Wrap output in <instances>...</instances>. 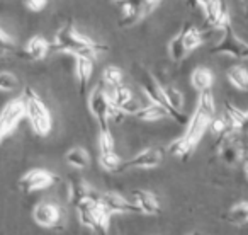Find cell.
Returning <instances> with one entry per match:
<instances>
[{
    "mask_svg": "<svg viewBox=\"0 0 248 235\" xmlns=\"http://www.w3.org/2000/svg\"><path fill=\"white\" fill-rule=\"evenodd\" d=\"M214 116H216L214 97L211 90H204V92L199 94V101H197L192 118L187 121L186 133L170 143L169 153L179 157V159H187L194 152V149L199 145L201 138L204 136L206 130L209 128V123Z\"/></svg>",
    "mask_w": 248,
    "mask_h": 235,
    "instance_id": "cell-1",
    "label": "cell"
},
{
    "mask_svg": "<svg viewBox=\"0 0 248 235\" xmlns=\"http://www.w3.org/2000/svg\"><path fill=\"white\" fill-rule=\"evenodd\" d=\"M51 48L58 50V51L68 53L73 58L75 56H87V58L95 60L97 56L104 55L107 51V46L102 43L93 41L92 38L78 33L72 24H66L56 33L55 43L51 45Z\"/></svg>",
    "mask_w": 248,
    "mask_h": 235,
    "instance_id": "cell-2",
    "label": "cell"
},
{
    "mask_svg": "<svg viewBox=\"0 0 248 235\" xmlns=\"http://www.w3.org/2000/svg\"><path fill=\"white\" fill-rule=\"evenodd\" d=\"M24 107H26V118L31 123L32 130L36 132V135L46 136L49 135L53 126L51 113L46 107V104L43 102V99L31 89V87H26L24 90Z\"/></svg>",
    "mask_w": 248,
    "mask_h": 235,
    "instance_id": "cell-3",
    "label": "cell"
},
{
    "mask_svg": "<svg viewBox=\"0 0 248 235\" xmlns=\"http://www.w3.org/2000/svg\"><path fill=\"white\" fill-rule=\"evenodd\" d=\"M136 77H138V82H140V87H141L143 94L148 97L150 102L163 107V109L169 113V116L172 118V119H175L177 123H180V125H187V121H189L187 116L184 113H175V111L169 106V102L165 101V96H163L162 84H160L158 80H156L155 77L148 72V70H145L143 67H140Z\"/></svg>",
    "mask_w": 248,
    "mask_h": 235,
    "instance_id": "cell-4",
    "label": "cell"
},
{
    "mask_svg": "<svg viewBox=\"0 0 248 235\" xmlns=\"http://www.w3.org/2000/svg\"><path fill=\"white\" fill-rule=\"evenodd\" d=\"M77 211H78V220L83 227L93 230L97 235L109 234L112 215L99 201H83V203L77 204Z\"/></svg>",
    "mask_w": 248,
    "mask_h": 235,
    "instance_id": "cell-5",
    "label": "cell"
},
{
    "mask_svg": "<svg viewBox=\"0 0 248 235\" xmlns=\"http://www.w3.org/2000/svg\"><path fill=\"white\" fill-rule=\"evenodd\" d=\"M24 116H26V107L22 97L5 104V107L0 113V142L17 128V125L22 121Z\"/></svg>",
    "mask_w": 248,
    "mask_h": 235,
    "instance_id": "cell-6",
    "label": "cell"
},
{
    "mask_svg": "<svg viewBox=\"0 0 248 235\" xmlns=\"http://www.w3.org/2000/svg\"><path fill=\"white\" fill-rule=\"evenodd\" d=\"M89 109L92 116L97 119L100 130H109L110 121V102L107 97L106 89L100 85L93 87L92 92L89 94Z\"/></svg>",
    "mask_w": 248,
    "mask_h": 235,
    "instance_id": "cell-7",
    "label": "cell"
},
{
    "mask_svg": "<svg viewBox=\"0 0 248 235\" xmlns=\"http://www.w3.org/2000/svg\"><path fill=\"white\" fill-rule=\"evenodd\" d=\"M216 147H217V152H219L221 160L226 166L233 167L245 160V149L240 140L236 138V132L230 133V135L223 136V138H217Z\"/></svg>",
    "mask_w": 248,
    "mask_h": 235,
    "instance_id": "cell-8",
    "label": "cell"
},
{
    "mask_svg": "<svg viewBox=\"0 0 248 235\" xmlns=\"http://www.w3.org/2000/svg\"><path fill=\"white\" fill-rule=\"evenodd\" d=\"M202 11L207 24L214 29H221L226 22H230V12L223 0H192Z\"/></svg>",
    "mask_w": 248,
    "mask_h": 235,
    "instance_id": "cell-9",
    "label": "cell"
},
{
    "mask_svg": "<svg viewBox=\"0 0 248 235\" xmlns=\"http://www.w3.org/2000/svg\"><path fill=\"white\" fill-rule=\"evenodd\" d=\"M223 31V38L217 45L213 46L211 51L213 53H217V55H226V56H231V58H238L241 60V53H243V48L247 43H243L233 31V26H231V21L226 22V24L221 28Z\"/></svg>",
    "mask_w": 248,
    "mask_h": 235,
    "instance_id": "cell-10",
    "label": "cell"
},
{
    "mask_svg": "<svg viewBox=\"0 0 248 235\" xmlns=\"http://www.w3.org/2000/svg\"><path fill=\"white\" fill-rule=\"evenodd\" d=\"M163 157H165V150L162 147H150L145 149L143 152L136 153L133 159L126 160L121 166V170H128V169H155L160 164L163 162Z\"/></svg>",
    "mask_w": 248,
    "mask_h": 235,
    "instance_id": "cell-11",
    "label": "cell"
},
{
    "mask_svg": "<svg viewBox=\"0 0 248 235\" xmlns=\"http://www.w3.org/2000/svg\"><path fill=\"white\" fill-rule=\"evenodd\" d=\"M56 176L49 170L45 169H32L29 172H26L19 181V187L24 193H34V191H41L46 187L53 186L56 183Z\"/></svg>",
    "mask_w": 248,
    "mask_h": 235,
    "instance_id": "cell-12",
    "label": "cell"
},
{
    "mask_svg": "<svg viewBox=\"0 0 248 235\" xmlns=\"http://www.w3.org/2000/svg\"><path fill=\"white\" fill-rule=\"evenodd\" d=\"M106 92H107V97H109V102L112 104L116 109H119L123 114H133V116H135L136 111L141 107L135 101L131 90L126 85H123V84L117 87H110Z\"/></svg>",
    "mask_w": 248,
    "mask_h": 235,
    "instance_id": "cell-13",
    "label": "cell"
},
{
    "mask_svg": "<svg viewBox=\"0 0 248 235\" xmlns=\"http://www.w3.org/2000/svg\"><path fill=\"white\" fill-rule=\"evenodd\" d=\"M99 203L109 211L110 215L119 213H140L138 206L133 201H128L117 193H100Z\"/></svg>",
    "mask_w": 248,
    "mask_h": 235,
    "instance_id": "cell-14",
    "label": "cell"
},
{
    "mask_svg": "<svg viewBox=\"0 0 248 235\" xmlns=\"http://www.w3.org/2000/svg\"><path fill=\"white\" fill-rule=\"evenodd\" d=\"M143 16H146L143 0H126L121 4L119 26L121 28H131L140 19H143Z\"/></svg>",
    "mask_w": 248,
    "mask_h": 235,
    "instance_id": "cell-15",
    "label": "cell"
},
{
    "mask_svg": "<svg viewBox=\"0 0 248 235\" xmlns=\"http://www.w3.org/2000/svg\"><path fill=\"white\" fill-rule=\"evenodd\" d=\"M34 221L41 227H56L62 218V211L53 203H39L32 211Z\"/></svg>",
    "mask_w": 248,
    "mask_h": 235,
    "instance_id": "cell-16",
    "label": "cell"
},
{
    "mask_svg": "<svg viewBox=\"0 0 248 235\" xmlns=\"http://www.w3.org/2000/svg\"><path fill=\"white\" fill-rule=\"evenodd\" d=\"M133 203L138 206L140 213L145 215H158L160 213V203L156 200V196H153L152 193L143 189H136L131 193Z\"/></svg>",
    "mask_w": 248,
    "mask_h": 235,
    "instance_id": "cell-17",
    "label": "cell"
},
{
    "mask_svg": "<svg viewBox=\"0 0 248 235\" xmlns=\"http://www.w3.org/2000/svg\"><path fill=\"white\" fill-rule=\"evenodd\" d=\"M99 196L100 193H97L95 189L87 186L83 181L75 179L70 183V200H72V203L75 206L83 203V201H99Z\"/></svg>",
    "mask_w": 248,
    "mask_h": 235,
    "instance_id": "cell-18",
    "label": "cell"
},
{
    "mask_svg": "<svg viewBox=\"0 0 248 235\" xmlns=\"http://www.w3.org/2000/svg\"><path fill=\"white\" fill-rule=\"evenodd\" d=\"M51 50V45L46 41L43 36H32L28 43H26L24 53L29 60H43Z\"/></svg>",
    "mask_w": 248,
    "mask_h": 235,
    "instance_id": "cell-19",
    "label": "cell"
},
{
    "mask_svg": "<svg viewBox=\"0 0 248 235\" xmlns=\"http://www.w3.org/2000/svg\"><path fill=\"white\" fill-rule=\"evenodd\" d=\"M93 62H95V60L87 58V56H75V73H77V79H78L80 90H82V92L85 90L87 84H89L90 77H92Z\"/></svg>",
    "mask_w": 248,
    "mask_h": 235,
    "instance_id": "cell-20",
    "label": "cell"
},
{
    "mask_svg": "<svg viewBox=\"0 0 248 235\" xmlns=\"http://www.w3.org/2000/svg\"><path fill=\"white\" fill-rule=\"evenodd\" d=\"M214 82V75L209 68L206 67H197L194 68V72L190 73V84L196 90L204 92V90H211V85Z\"/></svg>",
    "mask_w": 248,
    "mask_h": 235,
    "instance_id": "cell-21",
    "label": "cell"
},
{
    "mask_svg": "<svg viewBox=\"0 0 248 235\" xmlns=\"http://www.w3.org/2000/svg\"><path fill=\"white\" fill-rule=\"evenodd\" d=\"M180 33H182V43H184V46H186L187 53L194 51V50H197L199 46H202L204 36H202V33L196 28V26L187 24Z\"/></svg>",
    "mask_w": 248,
    "mask_h": 235,
    "instance_id": "cell-22",
    "label": "cell"
},
{
    "mask_svg": "<svg viewBox=\"0 0 248 235\" xmlns=\"http://www.w3.org/2000/svg\"><path fill=\"white\" fill-rule=\"evenodd\" d=\"M65 160L68 166L75 167V169H87L90 166V155L87 153V150H83L82 147H73L65 153Z\"/></svg>",
    "mask_w": 248,
    "mask_h": 235,
    "instance_id": "cell-23",
    "label": "cell"
},
{
    "mask_svg": "<svg viewBox=\"0 0 248 235\" xmlns=\"http://www.w3.org/2000/svg\"><path fill=\"white\" fill-rule=\"evenodd\" d=\"M135 118H138V119H141V121H158V119L170 118V116H169V113L163 109V107L150 102L148 106L140 107V109L135 113Z\"/></svg>",
    "mask_w": 248,
    "mask_h": 235,
    "instance_id": "cell-24",
    "label": "cell"
},
{
    "mask_svg": "<svg viewBox=\"0 0 248 235\" xmlns=\"http://www.w3.org/2000/svg\"><path fill=\"white\" fill-rule=\"evenodd\" d=\"M226 77L233 87L238 90H248V70L241 65H234L228 68Z\"/></svg>",
    "mask_w": 248,
    "mask_h": 235,
    "instance_id": "cell-25",
    "label": "cell"
},
{
    "mask_svg": "<svg viewBox=\"0 0 248 235\" xmlns=\"http://www.w3.org/2000/svg\"><path fill=\"white\" fill-rule=\"evenodd\" d=\"M224 118L228 119L231 128L236 133H240L241 125H243L245 118H247V111H241L240 107L233 106L231 102H226L224 104Z\"/></svg>",
    "mask_w": 248,
    "mask_h": 235,
    "instance_id": "cell-26",
    "label": "cell"
},
{
    "mask_svg": "<svg viewBox=\"0 0 248 235\" xmlns=\"http://www.w3.org/2000/svg\"><path fill=\"white\" fill-rule=\"evenodd\" d=\"M163 96H165V101L169 102V106L172 107L175 113H182L184 107V96L177 87L173 85H162Z\"/></svg>",
    "mask_w": 248,
    "mask_h": 235,
    "instance_id": "cell-27",
    "label": "cell"
},
{
    "mask_svg": "<svg viewBox=\"0 0 248 235\" xmlns=\"http://www.w3.org/2000/svg\"><path fill=\"white\" fill-rule=\"evenodd\" d=\"M189 55L182 43V33H177L169 43V56L173 60V62H182L186 56Z\"/></svg>",
    "mask_w": 248,
    "mask_h": 235,
    "instance_id": "cell-28",
    "label": "cell"
},
{
    "mask_svg": "<svg viewBox=\"0 0 248 235\" xmlns=\"http://www.w3.org/2000/svg\"><path fill=\"white\" fill-rule=\"evenodd\" d=\"M99 164L107 172H119L121 166H123V159L116 152L99 153Z\"/></svg>",
    "mask_w": 248,
    "mask_h": 235,
    "instance_id": "cell-29",
    "label": "cell"
},
{
    "mask_svg": "<svg viewBox=\"0 0 248 235\" xmlns=\"http://www.w3.org/2000/svg\"><path fill=\"white\" fill-rule=\"evenodd\" d=\"M123 79H124V73L119 67H114V65H109L102 70V82L106 84L107 87H117L123 84Z\"/></svg>",
    "mask_w": 248,
    "mask_h": 235,
    "instance_id": "cell-30",
    "label": "cell"
},
{
    "mask_svg": "<svg viewBox=\"0 0 248 235\" xmlns=\"http://www.w3.org/2000/svg\"><path fill=\"white\" fill-rule=\"evenodd\" d=\"M209 130L214 136H217V138H223V136H226L234 132L224 116H214L209 123Z\"/></svg>",
    "mask_w": 248,
    "mask_h": 235,
    "instance_id": "cell-31",
    "label": "cell"
},
{
    "mask_svg": "<svg viewBox=\"0 0 248 235\" xmlns=\"http://www.w3.org/2000/svg\"><path fill=\"white\" fill-rule=\"evenodd\" d=\"M226 220L231 221V223H236V225L248 223V201L231 208V210L226 213Z\"/></svg>",
    "mask_w": 248,
    "mask_h": 235,
    "instance_id": "cell-32",
    "label": "cell"
},
{
    "mask_svg": "<svg viewBox=\"0 0 248 235\" xmlns=\"http://www.w3.org/2000/svg\"><path fill=\"white\" fill-rule=\"evenodd\" d=\"M19 85V80L14 73L9 72H0V92H11L16 90Z\"/></svg>",
    "mask_w": 248,
    "mask_h": 235,
    "instance_id": "cell-33",
    "label": "cell"
},
{
    "mask_svg": "<svg viewBox=\"0 0 248 235\" xmlns=\"http://www.w3.org/2000/svg\"><path fill=\"white\" fill-rule=\"evenodd\" d=\"M99 150H100V153L114 152V136H112V133H110V130H100Z\"/></svg>",
    "mask_w": 248,
    "mask_h": 235,
    "instance_id": "cell-34",
    "label": "cell"
},
{
    "mask_svg": "<svg viewBox=\"0 0 248 235\" xmlns=\"http://www.w3.org/2000/svg\"><path fill=\"white\" fill-rule=\"evenodd\" d=\"M24 2V5L29 9V11L32 12H39L43 11V9L48 5V0H22Z\"/></svg>",
    "mask_w": 248,
    "mask_h": 235,
    "instance_id": "cell-35",
    "label": "cell"
},
{
    "mask_svg": "<svg viewBox=\"0 0 248 235\" xmlns=\"http://www.w3.org/2000/svg\"><path fill=\"white\" fill-rule=\"evenodd\" d=\"M12 48H14V41H12V38L5 31L0 29V50H2V51H11Z\"/></svg>",
    "mask_w": 248,
    "mask_h": 235,
    "instance_id": "cell-36",
    "label": "cell"
},
{
    "mask_svg": "<svg viewBox=\"0 0 248 235\" xmlns=\"http://www.w3.org/2000/svg\"><path fill=\"white\" fill-rule=\"evenodd\" d=\"M163 0H143V5H145V14H150L153 12L160 4H162Z\"/></svg>",
    "mask_w": 248,
    "mask_h": 235,
    "instance_id": "cell-37",
    "label": "cell"
},
{
    "mask_svg": "<svg viewBox=\"0 0 248 235\" xmlns=\"http://www.w3.org/2000/svg\"><path fill=\"white\" fill-rule=\"evenodd\" d=\"M240 133H245V135H248V111H247V118H245L243 125H241V128H240Z\"/></svg>",
    "mask_w": 248,
    "mask_h": 235,
    "instance_id": "cell-38",
    "label": "cell"
},
{
    "mask_svg": "<svg viewBox=\"0 0 248 235\" xmlns=\"http://www.w3.org/2000/svg\"><path fill=\"white\" fill-rule=\"evenodd\" d=\"M241 60H248V43L245 45L243 53H241Z\"/></svg>",
    "mask_w": 248,
    "mask_h": 235,
    "instance_id": "cell-39",
    "label": "cell"
},
{
    "mask_svg": "<svg viewBox=\"0 0 248 235\" xmlns=\"http://www.w3.org/2000/svg\"><path fill=\"white\" fill-rule=\"evenodd\" d=\"M243 169H245V174H247V179H248V159L245 157V160H243Z\"/></svg>",
    "mask_w": 248,
    "mask_h": 235,
    "instance_id": "cell-40",
    "label": "cell"
},
{
    "mask_svg": "<svg viewBox=\"0 0 248 235\" xmlns=\"http://www.w3.org/2000/svg\"><path fill=\"white\" fill-rule=\"evenodd\" d=\"M110 2H114V4H123V2H126V0H110Z\"/></svg>",
    "mask_w": 248,
    "mask_h": 235,
    "instance_id": "cell-41",
    "label": "cell"
},
{
    "mask_svg": "<svg viewBox=\"0 0 248 235\" xmlns=\"http://www.w3.org/2000/svg\"><path fill=\"white\" fill-rule=\"evenodd\" d=\"M190 235H199V234H190Z\"/></svg>",
    "mask_w": 248,
    "mask_h": 235,
    "instance_id": "cell-42",
    "label": "cell"
}]
</instances>
